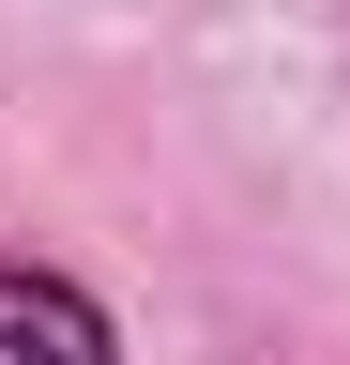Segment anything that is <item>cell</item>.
<instances>
[{
  "mask_svg": "<svg viewBox=\"0 0 350 365\" xmlns=\"http://www.w3.org/2000/svg\"><path fill=\"white\" fill-rule=\"evenodd\" d=\"M0 365H122V335H107V304L76 289V274H0Z\"/></svg>",
  "mask_w": 350,
  "mask_h": 365,
  "instance_id": "1",
  "label": "cell"
}]
</instances>
